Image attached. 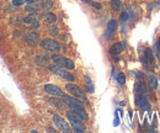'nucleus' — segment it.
Masks as SVG:
<instances>
[{
    "instance_id": "nucleus-1",
    "label": "nucleus",
    "mask_w": 160,
    "mask_h": 133,
    "mask_svg": "<svg viewBox=\"0 0 160 133\" xmlns=\"http://www.w3.org/2000/svg\"><path fill=\"white\" fill-rule=\"evenodd\" d=\"M66 117H68L69 123L71 125V127H73V130H74L75 132H78V133L85 132L86 127H85L84 123H82V120L79 118V117L76 116V115H74L73 111H68V112H66Z\"/></svg>"
},
{
    "instance_id": "nucleus-2",
    "label": "nucleus",
    "mask_w": 160,
    "mask_h": 133,
    "mask_svg": "<svg viewBox=\"0 0 160 133\" xmlns=\"http://www.w3.org/2000/svg\"><path fill=\"white\" fill-rule=\"evenodd\" d=\"M49 70L52 71V73H54L55 75L60 76L62 79H65V80H68V81H74V75L70 74L65 68H63V66H60L58 64L49 65Z\"/></svg>"
},
{
    "instance_id": "nucleus-3",
    "label": "nucleus",
    "mask_w": 160,
    "mask_h": 133,
    "mask_svg": "<svg viewBox=\"0 0 160 133\" xmlns=\"http://www.w3.org/2000/svg\"><path fill=\"white\" fill-rule=\"evenodd\" d=\"M62 99H63V101H64L65 104L68 105L73 111H84V110H85L84 106H82V104L78 100V98H70V96L63 95V96H62Z\"/></svg>"
},
{
    "instance_id": "nucleus-4",
    "label": "nucleus",
    "mask_w": 160,
    "mask_h": 133,
    "mask_svg": "<svg viewBox=\"0 0 160 133\" xmlns=\"http://www.w3.org/2000/svg\"><path fill=\"white\" fill-rule=\"evenodd\" d=\"M52 59L55 62V64H58L60 66H63L65 69H74L75 68V64L71 59L66 58V57H63V55H57V54H53L52 55Z\"/></svg>"
},
{
    "instance_id": "nucleus-5",
    "label": "nucleus",
    "mask_w": 160,
    "mask_h": 133,
    "mask_svg": "<svg viewBox=\"0 0 160 133\" xmlns=\"http://www.w3.org/2000/svg\"><path fill=\"white\" fill-rule=\"evenodd\" d=\"M39 47L44 49V51H49V52H54V51H58L60 48L59 43L57 41L52 39V38H46L43 41L39 42Z\"/></svg>"
},
{
    "instance_id": "nucleus-6",
    "label": "nucleus",
    "mask_w": 160,
    "mask_h": 133,
    "mask_svg": "<svg viewBox=\"0 0 160 133\" xmlns=\"http://www.w3.org/2000/svg\"><path fill=\"white\" fill-rule=\"evenodd\" d=\"M53 123L59 131H63V132H69L70 131L69 123L63 118V117H60L59 115H57V114L53 116Z\"/></svg>"
},
{
    "instance_id": "nucleus-7",
    "label": "nucleus",
    "mask_w": 160,
    "mask_h": 133,
    "mask_svg": "<svg viewBox=\"0 0 160 133\" xmlns=\"http://www.w3.org/2000/svg\"><path fill=\"white\" fill-rule=\"evenodd\" d=\"M65 89L68 90V93L73 95L74 98H78V99H85V93L79 88L78 85L69 83V84H65Z\"/></svg>"
},
{
    "instance_id": "nucleus-8",
    "label": "nucleus",
    "mask_w": 160,
    "mask_h": 133,
    "mask_svg": "<svg viewBox=\"0 0 160 133\" xmlns=\"http://www.w3.org/2000/svg\"><path fill=\"white\" fill-rule=\"evenodd\" d=\"M44 91L49 95L52 96H63L65 95L63 93V90H62L60 88H58V86H55L54 84H46L44 85Z\"/></svg>"
},
{
    "instance_id": "nucleus-9",
    "label": "nucleus",
    "mask_w": 160,
    "mask_h": 133,
    "mask_svg": "<svg viewBox=\"0 0 160 133\" xmlns=\"http://www.w3.org/2000/svg\"><path fill=\"white\" fill-rule=\"evenodd\" d=\"M25 41H26V43L31 47H33V46L38 44L39 43V35L37 32H30V33H26L25 35Z\"/></svg>"
},
{
    "instance_id": "nucleus-10",
    "label": "nucleus",
    "mask_w": 160,
    "mask_h": 133,
    "mask_svg": "<svg viewBox=\"0 0 160 133\" xmlns=\"http://www.w3.org/2000/svg\"><path fill=\"white\" fill-rule=\"evenodd\" d=\"M117 30V21L116 20H110L107 24V30H106V33H105V37L107 39L112 38L113 33H115V31Z\"/></svg>"
},
{
    "instance_id": "nucleus-11",
    "label": "nucleus",
    "mask_w": 160,
    "mask_h": 133,
    "mask_svg": "<svg viewBox=\"0 0 160 133\" xmlns=\"http://www.w3.org/2000/svg\"><path fill=\"white\" fill-rule=\"evenodd\" d=\"M136 104H137V106L141 107L142 110H149L150 109L149 101L147 100V98H144L143 95H137L136 96Z\"/></svg>"
},
{
    "instance_id": "nucleus-12",
    "label": "nucleus",
    "mask_w": 160,
    "mask_h": 133,
    "mask_svg": "<svg viewBox=\"0 0 160 133\" xmlns=\"http://www.w3.org/2000/svg\"><path fill=\"white\" fill-rule=\"evenodd\" d=\"M24 22L28 24L32 28H38L39 27V21L35 17V14H31V15H28V16L24 17Z\"/></svg>"
},
{
    "instance_id": "nucleus-13",
    "label": "nucleus",
    "mask_w": 160,
    "mask_h": 133,
    "mask_svg": "<svg viewBox=\"0 0 160 133\" xmlns=\"http://www.w3.org/2000/svg\"><path fill=\"white\" fill-rule=\"evenodd\" d=\"M126 48V42H117L111 47V54L112 55H118L122 53Z\"/></svg>"
},
{
    "instance_id": "nucleus-14",
    "label": "nucleus",
    "mask_w": 160,
    "mask_h": 133,
    "mask_svg": "<svg viewBox=\"0 0 160 133\" xmlns=\"http://www.w3.org/2000/svg\"><path fill=\"white\" fill-rule=\"evenodd\" d=\"M144 62H145V65L148 66H152L154 63V54L150 48H147L144 51Z\"/></svg>"
},
{
    "instance_id": "nucleus-15",
    "label": "nucleus",
    "mask_w": 160,
    "mask_h": 133,
    "mask_svg": "<svg viewBox=\"0 0 160 133\" xmlns=\"http://www.w3.org/2000/svg\"><path fill=\"white\" fill-rule=\"evenodd\" d=\"M134 89L138 94H148V85L145 83H137L134 85Z\"/></svg>"
},
{
    "instance_id": "nucleus-16",
    "label": "nucleus",
    "mask_w": 160,
    "mask_h": 133,
    "mask_svg": "<svg viewBox=\"0 0 160 133\" xmlns=\"http://www.w3.org/2000/svg\"><path fill=\"white\" fill-rule=\"evenodd\" d=\"M43 19H44V21L47 22V24L52 25V24H54L57 21V15L53 14V12H47V14H44Z\"/></svg>"
},
{
    "instance_id": "nucleus-17",
    "label": "nucleus",
    "mask_w": 160,
    "mask_h": 133,
    "mask_svg": "<svg viewBox=\"0 0 160 133\" xmlns=\"http://www.w3.org/2000/svg\"><path fill=\"white\" fill-rule=\"evenodd\" d=\"M110 6H111V9L113 10V11H120V10L122 9V3L120 1V0H111Z\"/></svg>"
},
{
    "instance_id": "nucleus-18",
    "label": "nucleus",
    "mask_w": 160,
    "mask_h": 133,
    "mask_svg": "<svg viewBox=\"0 0 160 133\" xmlns=\"http://www.w3.org/2000/svg\"><path fill=\"white\" fill-rule=\"evenodd\" d=\"M148 86H150L152 89H157L158 88V80H157L155 76H153V75L148 76Z\"/></svg>"
},
{
    "instance_id": "nucleus-19",
    "label": "nucleus",
    "mask_w": 160,
    "mask_h": 133,
    "mask_svg": "<svg viewBox=\"0 0 160 133\" xmlns=\"http://www.w3.org/2000/svg\"><path fill=\"white\" fill-rule=\"evenodd\" d=\"M36 63L37 64H39V65H47L48 64V58L46 57V55H43V54H41V55H38V57H36Z\"/></svg>"
},
{
    "instance_id": "nucleus-20",
    "label": "nucleus",
    "mask_w": 160,
    "mask_h": 133,
    "mask_svg": "<svg viewBox=\"0 0 160 133\" xmlns=\"http://www.w3.org/2000/svg\"><path fill=\"white\" fill-rule=\"evenodd\" d=\"M41 8L44 9V10H49L53 8V1L52 0H42L41 3Z\"/></svg>"
},
{
    "instance_id": "nucleus-21",
    "label": "nucleus",
    "mask_w": 160,
    "mask_h": 133,
    "mask_svg": "<svg viewBox=\"0 0 160 133\" xmlns=\"http://www.w3.org/2000/svg\"><path fill=\"white\" fill-rule=\"evenodd\" d=\"M35 5L36 4H27L26 6H25V10L31 12V14H36L37 12V6H35Z\"/></svg>"
},
{
    "instance_id": "nucleus-22",
    "label": "nucleus",
    "mask_w": 160,
    "mask_h": 133,
    "mask_svg": "<svg viewBox=\"0 0 160 133\" xmlns=\"http://www.w3.org/2000/svg\"><path fill=\"white\" fill-rule=\"evenodd\" d=\"M117 83L121 84V85H123V84L126 83V76H125V74H123V73H118V75H117Z\"/></svg>"
},
{
    "instance_id": "nucleus-23",
    "label": "nucleus",
    "mask_w": 160,
    "mask_h": 133,
    "mask_svg": "<svg viewBox=\"0 0 160 133\" xmlns=\"http://www.w3.org/2000/svg\"><path fill=\"white\" fill-rule=\"evenodd\" d=\"M153 54L154 55H157L158 59H160V47H159V44H154V48H153Z\"/></svg>"
},
{
    "instance_id": "nucleus-24",
    "label": "nucleus",
    "mask_w": 160,
    "mask_h": 133,
    "mask_svg": "<svg viewBox=\"0 0 160 133\" xmlns=\"http://www.w3.org/2000/svg\"><path fill=\"white\" fill-rule=\"evenodd\" d=\"M49 32H51V35H53V36H57L59 33V31H58V27H55V26H51V28H49Z\"/></svg>"
},
{
    "instance_id": "nucleus-25",
    "label": "nucleus",
    "mask_w": 160,
    "mask_h": 133,
    "mask_svg": "<svg viewBox=\"0 0 160 133\" xmlns=\"http://www.w3.org/2000/svg\"><path fill=\"white\" fill-rule=\"evenodd\" d=\"M49 102L52 104L53 106H55V107H62V105H60V101H58V100H55V99H49Z\"/></svg>"
},
{
    "instance_id": "nucleus-26",
    "label": "nucleus",
    "mask_w": 160,
    "mask_h": 133,
    "mask_svg": "<svg viewBox=\"0 0 160 133\" xmlns=\"http://www.w3.org/2000/svg\"><path fill=\"white\" fill-rule=\"evenodd\" d=\"M25 4V0H12V5L14 6H21V5Z\"/></svg>"
},
{
    "instance_id": "nucleus-27",
    "label": "nucleus",
    "mask_w": 160,
    "mask_h": 133,
    "mask_svg": "<svg viewBox=\"0 0 160 133\" xmlns=\"http://www.w3.org/2000/svg\"><path fill=\"white\" fill-rule=\"evenodd\" d=\"M121 20H122V21H126V20H128V14L127 12H123L121 15Z\"/></svg>"
},
{
    "instance_id": "nucleus-28",
    "label": "nucleus",
    "mask_w": 160,
    "mask_h": 133,
    "mask_svg": "<svg viewBox=\"0 0 160 133\" xmlns=\"http://www.w3.org/2000/svg\"><path fill=\"white\" fill-rule=\"evenodd\" d=\"M143 73H141V71H136V78H138V79H142L143 78Z\"/></svg>"
},
{
    "instance_id": "nucleus-29",
    "label": "nucleus",
    "mask_w": 160,
    "mask_h": 133,
    "mask_svg": "<svg viewBox=\"0 0 160 133\" xmlns=\"http://www.w3.org/2000/svg\"><path fill=\"white\" fill-rule=\"evenodd\" d=\"M92 4V6H95L96 9H101V5L99 3H91Z\"/></svg>"
},
{
    "instance_id": "nucleus-30",
    "label": "nucleus",
    "mask_w": 160,
    "mask_h": 133,
    "mask_svg": "<svg viewBox=\"0 0 160 133\" xmlns=\"http://www.w3.org/2000/svg\"><path fill=\"white\" fill-rule=\"evenodd\" d=\"M158 44H159V47H160V38H159V42H158Z\"/></svg>"
}]
</instances>
